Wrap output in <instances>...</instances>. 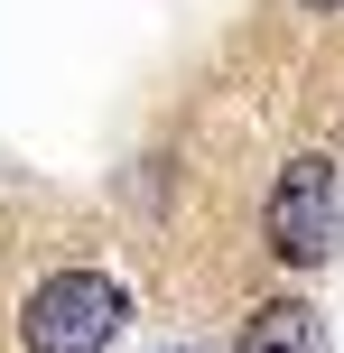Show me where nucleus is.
<instances>
[{
    "mask_svg": "<svg viewBox=\"0 0 344 353\" xmlns=\"http://www.w3.org/2000/svg\"><path fill=\"white\" fill-rule=\"evenodd\" d=\"M121 325H130V288L103 279V270H56L19 307V344L28 353H103Z\"/></svg>",
    "mask_w": 344,
    "mask_h": 353,
    "instance_id": "1",
    "label": "nucleus"
},
{
    "mask_svg": "<svg viewBox=\"0 0 344 353\" xmlns=\"http://www.w3.org/2000/svg\"><path fill=\"white\" fill-rule=\"evenodd\" d=\"M261 242H270L289 270H316V261H335V242H344L335 159H289V168H279L270 205H261Z\"/></svg>",
    "mask_w": 344,
    "mask_h": 353,
    "instance_id": "2",
    "label": "nucleus"
},
{
    "mask_svg": "<svg viewBox=\"0 0 344 353\" xmlns=\"http://www.w3.org/2000/svg\"><path fill=\"white\" fill-rule=\"evenodd\" d=\"M233 353H326V316L307 298H270V307H252Z\"/></svg>",
    "mask_w": 344,
    "mask_h": 353,
    "instance_id": "3",
    "label": "nucleus"
},
{
    "mask_svg": "<svg viewBox=\"0 0 344 353\" xmlns=\"http://www.w3.org/2000/svg\"><path fill=\"white\" fill-rule=\"evenodd\" d=\"M307 10H344V0H307Z\"/></svg>",
    "mask_w": 344,
    "mask_h": 353,
    "instance_id": "4",
    "label": "nucleus"
}]
</instances>
